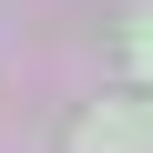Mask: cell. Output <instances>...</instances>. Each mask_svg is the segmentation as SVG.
<instances>
[{"mask_svg": "<svg viewBox=\"0 0 153 153\" xmlns=\"http://www.w3.org/2000/svg\"><path fill=\"white\" fill-rule=\"evenodd\" d=\"M133 71H153V0L133 10Z\"/></svg>", "mask_w": 153, "mask_h": 153, "instance_id": "obj_2", "label": "cell"}, {"mask_svg": "<svg viewBox=\"0 0 153 153\" xmlns=\"http://www.w3.org/2000/svg\"><path fill=\"white\" fill-rule=\"evenodd\" d=\"M82 153H153V102H112V123H82Z\"/></svg>", "mask_w": 153, "mask_h": 153, "instance_id": "obj_1", "label": "cell"}]
</instances>
